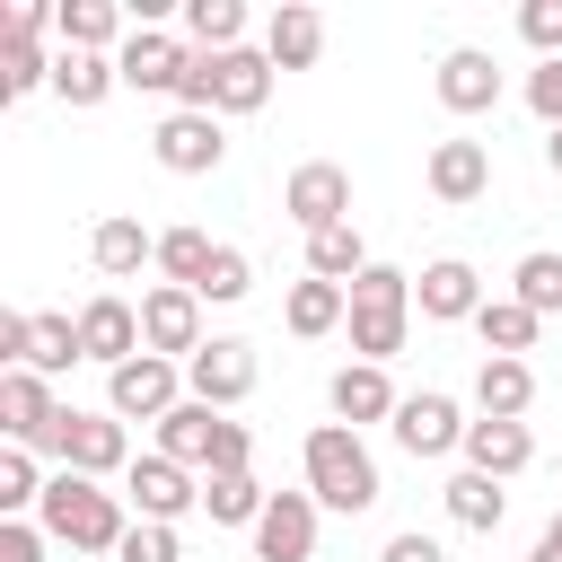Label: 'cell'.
<instances>
[{
    "label": "cell",
    "mask_w": 562,
    "mask_h": 562,
    "mask_svg": "<svg viewBox=\"0 0 562 562\" xmlns=\"http://www.w3.org/2000/svg\"><path fill=\"white\" fill-rule=\"evenodd\" d=\"M527 105H536L544 132H562V61H536L527 70Z\"/></svg>",
    "instance_id": "42"
},
{
    "label": "cell",
    "mask_w": 562,
    "mask_h": 562,
    "mask_svg": "<svg viewBox=\"0 0 562 562\" xmlns=\"http://www.w3.org/2000/svg\"><path fill=\"white\" fill-rule=\"evenodd\" d=\"M149 158L167 167V176H211L220 158H228V132H220V114H167L158 132H149Z\"/></svg>",
    "instance_id": "10"
},
{
    "label": "cell",
    "mask_w": 562,
    "mask_h": 562,
    "mask_svg": "<svg viewBox=\"0 0 562 562\" xmlns=\"http://www.w3.org/2000/svg\"><path fill=\"white\" fill-rule=\"evenodd\" d=\"M0 430H9V448H53V430H61V404H53V378H35V369H0Z\"/></svg>",
    "instance_id": "9"
},
{
    "label": "cell",
    "mask_w": 562,
    "mask_h": 562,
    "mask_svg": "<svg viewBox=\"0 0 562 562\" xmlns=\"http://www.w3.org/2000/svg\"><path fill=\"white\" fill-rule=\"evenodd\" d=\"M114 562H184V544H176V527H158V518H132V536L114 544Z\"/></svg>",
    "instance_id": "39"
},
{
    "label": "cell",
    "mask_w": 562,
    "mask_h": 562,
    "mask_svg": "<svg viewBox=\"0 0 562 562\" xmlns=\"http://www.w3.org/2000/svg\"><path fill=\"white\" fill-rule=\"evenodd\" d=\"M413 307H422L430 325L483 316V272H474L465 255H439V263H422V272H413Z\"/></svg>",
    "instance_id": "15"
},
{
    "label": "cell",
    "mask_w": 562,
    "mask_h": 562,
    "mask_svg": "<svg viewBox=\"0 0 562 562\" xmlns=\"http://www.w3.org/2000/svg\"><path fill=\"white\" fill-rule=\"evenodd\" d=\"M386 430H395V448H404V457H448V448H465V413H457V395H439V386L404 395Z\"/></svg>",
    "instance_id": "11"
},
{
    "label": "cell",
    "mask_w": 562,
    "mask_h": 562,
    "mask_svg": "<svg viewBox=\"0 0 562 562\" xmlns=\"http://www.w3.org/2000/svg\"><path fill=\"white\" fill-rule=\"evenodd\" d=\"M44 465H35V448H0V518H26V509H44Z\"/></svg>",
    "instance_id": "35"
},
{
    "label": "cell",
    "mask_w": 562,
    "mask_h": 562,
    "mask_svg": "<svg viewBox=\"0 0 562 562\" xmlns=\"http://www.w3.org/2000/svg\"><path fill=\"white\" fill-rule=\"evenodd\" d=\"M518 35L536 44V61H562V0H527L518 9Z\"/></svg>",
    "instance_id": "41"
},
{
    "label": "cell",
    "mask_w": 562,
    "mask_h": 562,
    "mask_svg": "<svg viewBox=\"0 0 562 562\" xmlns=\"http://www.w3.org/2000/svg\"><path fill=\"white\" fill-rule=\"evenodd\" d=\"M509 281H518V290H509L518 307H536V316H562V255H553V246L518 255V272H509Z\"/></svg>",
    "instance_id": "36"
},
{
    "label": "cell",
    "mask_w": 562,
    "mask_h": 562,
    "mask_svg": "<svg viewBox=\"0 0 562 562\" xmlns=\"http://www.w3.org/2000/svg\"><path fill=\"white\" fill-rule=\"evenodd\" d=\"M114 35H123L114 0H61V53H105Z\"/></svg>",
    "instance_id": "34"
},
{
    "label": "cell",
    "mask_w": 562,
    "mask_h": 562,
    "mask_svg": "<svg viewBox=\"0 0 562 562\" xmlns=\"http://www.w3.org/2000/svg\"><path fill=\"white\" fill-rule=\"evenodd\" d=\"M281 211L316 237V228H342L351 220V167H334V158H307V167H290V184H281Z\"/></svg>",
    "instance_id": "8"
},
{
    "label": "cell",
    "mask_w": 562,
    "mask_h": 562,
    "mask_svg": "<svg viewBox=\"0 0 562 562\" xmlns=\"http://www.w3.org/2000/svg\"><path fill=\"white\" fill-rule=\"evenodd\" d=\"M255 562H316V492H272L255 518Z\"/></svg>",
    "instance_id": "16"
},
{
    "label": "cell",
    "mask_w": 562,
    "mask_h": 562,
    "mask_svg": "<svg viewBox=\"0 0 562 562\" xmlns=\"http://www.w3.org/2000/svg\"><path fill=\"white\" fill-rule=\"evenodd\" d=\"M263 53H272V70H307V61L325 53V18L299 9V0L272 9V18H263Z\"/></svg>",
    "instance_id": "26"
},
{
    "label": "cell",
    "mask_w": 562,
    "mask_h": 562,
    "mask_svg": "<svg viewBox=\"0 0 562 562\" xmlns=\"http://www.w3.org/2000/svg\"><path fill=\"white\" fill-rule=\"evenodd\" d=\"M422 176H430V193H439L448 211H465V202H483V193H492V140H465V132H457V140H439V149H430V167H422Z\"/></svg>",
    "instance_id": "17"
},
{
    "label": "cell",
    "mask_w": 562,
    "mask_h": 562,
    "mask_svg": "<svg viewBox=\"0 0 562 562\" xmlns=\"http://www.w3.org/2000/svg\"><path fill=\"white\" fill-rule=\"evenodd\" d=\"M439 105H448V114H492V105H501V61H492L483 44L439 53Z\"/></svg>",
    "instance_id": "19"
},
{
    "label": "cell",
    "mask_w": 562,
    "mask_h": 562,
    "mask_svg": "<svg viewBox=\"0 0 562 562\" xmlns=\"http://www.w3.org/2000/svg\"><path fill=\"white\" fill-rule=\"evenodd\" d=\"M299 465H307L316 509L360 518V509L378 501V457H369V448H360V430H342V422H316V430H307V448H299Z\"/></svg>",
    "instance_id": "2"
},
{
    "label": "cell",
    "mask_w": 562,
    "mask_h": 562,
    "mask_svg": "<svg viewBox=\"0 0 562 562\" xmlns=\"http://www.w3.org/2000/svg\"><path fill=\"white\" fill-rule=\"evenodd\" d=\"M35 88H53V61L35 35H9L0 44V97H35Z\"/></svg>",
    "instance_id": "38"
},
{
    "label": "cell",
    "mask_w": 562,
    "mask_h": 562,
    "mask_svg": "<svg viewBox=\"0 0 562 562\" xmlns=\"http://www.w3.org/2000/svg\"><path fill=\"white\" fill-rule=\"evenodd\" d=\"M378 562H448V553H439V536L404 527V536H386V553H378Z\"/></svg>",
    "instance_id": "45"
},
{
    "label": "cell",
    "mask_w": 562,
    "mask_h": 562,
    "mask_svg": "<svg viewBox=\"0 0 562 562\" xmlns=\"http://www.w3.org/2000/svg\"><path fill=\"white\" fill-rule=\"evenodd\" d=\"M44 457H61L70 474H88V483H105V474H132V439H123V422L114 413H61V430H53V448Z\"/></svg>",
    "instance_id": "5"
},
{
    "label": "cell",
    "mask_w": 562,
    "mask_h": 562,
    "mask_svg": "<svg viewBox=\"0 0 562 562\" xmlns=\"http://www.w3.org/2000/svg\"><path fill=\"white\" fill-rule=\"evenodd\" d=\"M184 386H193V404H211V413L246 404V395H255V342H237V334H211V342L184 360Z\"/></svg>",
    "instance_id": "7"
},
{
    "label": "cell",
    "mask_w": 562,
    "mask_h": 562,
    "mask_svg": "<svg viewBox=\"0 0 562 562\" xmlns=\"http://www.w3.org/2000/svg\"><path fill=\"white\" fill-rule=\"evenodd\" d=\"M544 167H553V176H562V132H544Z\"/></svg>",
    "instance_id": "47"
},
{
    "label": "cell",
    "mask_w": 562,
    "mask_h": 562,
    "mask_svg": "<svg viewBox=\"0 0 562 562\" xmlns=\"http://www.w3.org/2000/svg\"><path fill=\"white\" fill-rule=\"evenodd\" d=\"M527 404H536V369L483 351V369H474V413H483V422H527Z\"/></svg>",
    "instance_id": "23"
},
{
    "label": "cell",
    "mask_w": 562,
    "mask_h": 562,
    "mask_svg": "<svg viewBox=\"0 0 562 562\" xmlns=\"http://www.w3.org/2000/svg\"><path fill=\"white\" fill-rule=\"evenodd\" d=\"M527 457H536L527 422H465V465H474V474L509 483V474H527Z\"/></svg>",
    "instance_id": "24"
},
{
    "label": "cell",
    "mask_w": 562,
    "mask_h": 562,
    "mask_svg": "<svg viewBox=\"0 0 562 562\" xmlns=\"http://www.w3.org/2000/svg\"><path fill=\"white\" fill-rule=\"evenodd\" d=\"M211 114H263L272 97V53L263 44H237V53H211Z\"/></svg>",
    "instance_id": "18"
},
{
    "label": "cell",
    "mask_w": 562,
    "mask_h": 562,
    "mask_svg": "<svg viewBox=\"0 0 562 562\" xmlns=\"http://www.w3.org/2000/svg\"><path fill=\"white\" fill-rule=\"evenodd\" d=\"M325 404H334V422L342 430H360V422H395V378L378 369V360H351V369H334V386H325Z\"/></svg>",
    "instance_id": "20"
},
{
    "label": "cell",
    "mask_w": 562,
    "mask_h": 562,
    "mask_svg": "<svg viewBox=\"0 0 562 562\" xmlns=\"http://www.w3.org/2000/svg\"><path fill=\"white\" fill-rule=\"evenodd\" d=\"M26 334H35V316L9 307V316H0V369H26Z\"/></svg>",
    "instance_id": "44"
},
{
    "label": "cell",
    "mask_w": 562,
    "mask_h": 562,
    "mask_svg": "<svg viewBox=\"0 0 562 562\" xmlns=\"http://www.w3.org/2000/svg\"><path fill=\"white\" fill-rule=\"evenodd\" d=\"M351 360H395L404 351V334H413V272H395V263H369L360 281H351Z\"/></svg>",
    "instance_id": "3"
},
{
    "label": "cell",
    "mask_w": 562,
    "mask_h": 562,
    "mask_svg": "<svg viewBox=\"0 0 562 562\" xmlns=\"http://www.w3.org/2000/svg\"><path fill=\"white\" fill-rule=\"evenodd\" d=\"M184 61H193V44H184V35H167V26H132V35H123V53H114L123 88H149V97H176Z\"/></svg>",
    "instance_id": "13"
},
{
    "label": "cell",
    "mask_w": 562,
    "mask_h": 562,
    "mask_svg": "<svg viewBox=\"0 0 562 562\" xmlns=\"http://www.w3.org/2000/svg\"><path fill=\"white\" fill-rule=\"evenodd\" d=\"M211 263H220V246H211L202 228H158V272H167L176 290H202Z\"/></svg>",
    "instance_id": "31"
},
{
    "label": "cell",
    "mask_w": 562,
    "mask_h": 562,
    "mask_svg": "<svg viewBox=\"0 0 562 562\" xmlns=\"http://www.w3.org/2000/svg\"><path fill=\"white\" fill-rule=\"evenodd\" d=\"M220 422H228V413H211V404H193V395H184V404H176V413L158 422V457H176L184 474H211V448H220Z\"/></svg>",
    "instance_id": "22"
},
{
    "label": "cell",
    "mask_w": 562,
    "mask_h": 562,
    "mask_svg": "<svg viewBox=\"0 0 562 562\" xmlns=\"http://www.w3.org/2000/svg\"><path fill=\"white\" fill-rule=\"evenodd\" d=\"M202 509H211V527H255L272 509V492L255 474H202Z\"/></svg>",
    "instance_id": "29"
},
{
    "label": "cell",
    "mask_w": 562,
    "mask_h": 562,
    "mask_svg": "<svg viewBox=\"0 0 562 562\" xmlns=\"http://www.w3.org/2000/svg\"><path fill=\"white\" fill-rule=\"evenodd\" d=\"M79 360H97V369L140 360V307H132V299H114V290H97V299L79 307Z\"/></svg>",
    "instance_id": "14"
},
{
    "label": "cell",
    "mask_w": 562,
    "mask_h": 562,
    "mask_svg": "<svg viewBox=\"0 0 562 562\" xmlns=\"http://www.w3.org/2000/svg\"><path fill=\"white\" fill-rule=\"evenodd\" d=\"M439 501H448V518H457V527H474V536H492V527H501V509H509V501H501V483H492V474H474V465H465V474H448V492H439Z\"/></svg>",
    "instance_id": "33"
},
{
    "label": "cell",
    "mask_w": 562,
    "mask_h": 562,
    "mask_svg": "<svg viewBox=\"0 0 562 562\" xmlns=\"http://www.w3.org/2000/svg\"><path fill=\"white\" fill-rule=\"evenodd\" d=\"M79 360V316H35V334H26V369L35 378H61Z\"/></svg>",
    "instance_id": "37"
},
{
    "label": "cell",
    "mask_w": 562,
    "mask_h": 562,
    "mask_svg": "<svg viewBox=\"0 0 562 562\" xmlns=\"http://www.w3.org/2000/svg\"><path fill=\"white\" fill-rule=\"evenodd\" d=\"M184 44L193 53H237L246 44V9L237 0H184Z\"/></svg>",
    "instance_id": "30"
},
{
    "label": "cell",
    "mask_w": 562,
    "mask_h": 562,
    "mask_svg": "<svg viewBox=\"0 0 562 562\" xmlns=\"http://www.w3.org/2000/svg\"><path fill=\"white\" fill-rule=\"evenodd\" d=\"M307 272L351 290V281L369 272V246H360V228H351V220H342V228H316V237H307Z\"/></svg>",
    "instance_id": "32"
},
{
    "label": "cell",
    "mask_w": 562,
    "mask_h": 562,
    "mask_svg": "<svg viewBox=\"0 0 562 562\" xmlns=\"http://www.w3.org/2000/svg\"><path fill=\"white\" fill-rule=\"evenodd\" d=\"M44 544H53V536H44L35 518H0V562H44Z\"/></svg>",
    "instance_id": "43"
},
{
    "label": "cell",
    "mask_w": 562,
    "mask_h": 562,
    "mask_svg": "<svg viewBox=\"0 0 562 562\" xmlns=\"http://www.w3.org/2000/svg\"><path fill=\"white\" fill-rule=\"evenodd\" d=\"M211 334H202V290H176V281H158L149 299H140V351H158V360H193Z\"/></svg>",
    "instance_id": "6"
},
{
    "label": "cell",
    "mask_w": 562,
    "mask_h": 562,
    "mask_svg": "<svg viewBox=\"0 0 562 562\" xmlns=\"http://www.w3.org/2000/svg\"><path fill=\"white\" fill-rule=\"evenodd\" d=\"M342 316H351V290H342V281H316V272H307V281H290V299H281V325H290L299 342L334 334Z\"/></svg>",
    "instance_id": "25"
},
{
    "label": "cell",
    "mask_w": 562,
    "mask_h": 562,
    "mask_svg": "<svg viewBox=\"0 0 562 562\" xmlns=\"http://www.w3.org/2000/svg\"><path fill=\"white\" fill-rule=\"evenodd\" d=\"M176 404H184V360L140 351V360L105 369V413H114V422H167Z\"/></svg>",
    "instance_id": "4"
},
{
    "label": "cell",
    "mask_w": 562,
    "mask_h": 562,
    "mask_svg": "<svg viewBox=\"0 0 562 562\" xmlns=\"http://www.w3.org/2000/svg\"><path fill=\"white\" fill-rule=\"evenodd\" d=\"M35 527L53 536V544H70V553H114L123 536H132V518H123V492H105V483H88V474H53L44 483V509H35Z\"/></svg>",
    "instance_id": "1"
},
{
    "label": "cell",
    "mask_w": 562,
    "mask_h": 562,
    "mask_svg": "<svg viewBox=\"0 0 562 562\" xmlns=\"http://www.w3.org/2000/svg\"><path fill=\"white\" fill-rule=\"evenodd\" d=\"M123 501H132L140 518L176 527L184 509H202V483H193V474H184L176 457H158V448H149V457H132V474H123Z\"/></svg>",
    "instance_id": "12"
},
{
    "label": "cell",
    "mask_w": 562,
    "mask_h": 562,
    "mask_svg": "<svg viewBox=\"0 0 562 562\" xmlns=\"http://www.w3.org/2000/svg\"><path fill=\"white\" fill-rule=\"evenodd\" d=\"M527 562H562V536H536V553Z\"/></svg>",
    "instance_id": "46"
},
{
    "label": "cell",
    "mask_w": 562,
    "mask_h": 562,
    "mask_svg": "<svg viewBox=\"0 0 562 562\" xmlns=\"http://www.w3.org/2000/svg\"><path fill=\"white\" fill-rule=\"evenodd\" d=\"M544 536H562V518H553V527H544Z\"/></svg>",
    "instance_id": "48"
},
{
    "label": "cell",
    "mask_w": 562,
    "mask_h": 562,
    "mask_svg": "<svg viewBox=\"0 0 562 562\" xmlns=\"http://www.w3.org/2000/svg\"><path fill=\"white\" fill-rule=\"evenodd\" d=\"M114 88H123L114 53H53V97L61 105H105Z\"/></svg>",
    "instance_id": "27"
},
{
    "label": "cell",
    "mask_w": 562,
    "mask_h": 562,
    "mask_svg": "<svg viewBox=\"0 0 562 562\" xmlns=\"http://www.w3.org/2000/svg\"><path fill=\"white\" fill-rule=\"evenodd\" d=\"M246 290H255V263H246L237 246H220V263H211V281H202V299H211V307H237Z\"/></svg>",
    "instance_id": "40"
},
{
    "label": "cell",
    "mask_w": 562,
    "mask_h": 562,
    "mask_svg": "<svg viewBox=\"0 0 562 562\" xmlns=\"http://www.w3.org/2000/svg\"><path fill=\"white\" fill-rule=\"evenodd\" d=\"M88 263H97L105 281H132L140 263H158V237H149L132 211H114V220H97V228H88Z\"/></svg>",
    "instance_id": "21"
},
{
    "label": "cell",
    "mask_w": 562,
    "mask_h": 562,
    "mask_svg": "<svg viewBox=\"0 0 562 562\" xmlns=\"http://www.w3.org/2000/svg\"><path fill=\"white\" fill-rule=\"evenodd\" d=\"M536 307H518V299H483V316H474V334H483V351L492 360H527V342H536Z\"/></svg>",
    "instance_id": "28"
}]
</instances>
